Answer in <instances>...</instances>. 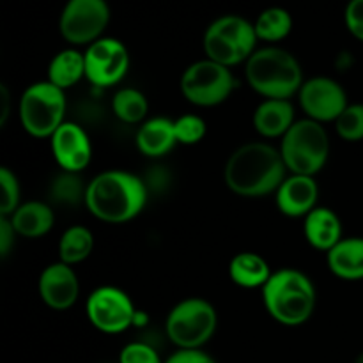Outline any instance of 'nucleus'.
Listing matches in <instances>:
<instances>
[{
	"mask_svg": "<svg viewBox=\"0 0 363 363\" xmlns=\"http://www.w3.org/2000/svg\"><path fill=\"white\" fill-rule=\"evenodd\" d=\"M2 101H4V110H2V121H0V123L6 124L7 116H9V94H7L6 85H2Z\"/></svg>",
	"mask_w": 363,
	"mask_h": 363,
	"instance_id": "obj_36",
	"label": "nucleus"
},
{
	"mask_svg": "<svg viewBox=\"0 0 363 363\" xmlns=\"http://www.w3.org/2000/svg\"><path fill=\"white\" fill-rule=\"evenodd\" d=\"M245 80L262 99H293L305 77L296 57L280 46L257 48L245 62Z\"/></svg>",
	"mask_w": 363,
	"mask_h": 363,
	"instance_id": "obj_4",
	"label": "nucleus"
},
{
	"mask_svg": "<svg viewBox=\"0 0 363 363\" xmlns=\"http://www.w3.org/2000/svg\"><path fill=\"white\" fill-rule=\"evenodd\" d=\"M354 363H363V353H360L357 357V360H354Z\"/></svg>",
	"mask_w": 363,
	"mask_h": 363,
	"instance_id": "obj_37",
	"label": "nucleus"
},
{
	"mask_svg": "<svg viewBox=\"0 0 363 363\" xmlns=\"http://www.w3.org/2000/svg\"><path fill=\"white\" fill-rule=\"evenodd\" d=\"M0 216H11L21 204V188L16 174L9 167L0 169Z\"/></svg>",
	"mask_w": 363,
	"mask_h": 363,
	"instance_id": "obj_30",
	"label": "nucleus"
},
{
	"mask_svg": "<svg viewBox=\"0 0 363 363\" xmlns=\"http://www.w3.org/2000/svg\"><path fill=\"white\" fill-rule=\"evenodd\" d=\"M110 21L106 0H67L59 18L60 35L71 46H85L105 38Z\"/></svg>",
	"mask_w": 363,
	"mask_h": 363,
	"instance_id": "obj_10",
	"label": "nucleus"
},
{
	"mask_svg": "<svg viewBox=\"0 0 363 363\" xmlns=\"http://www.w3.org/2000/svg\"><path fill=\"white\" fill-rule=\"evenodd\" d=\"M59 261L64 264H80L94 250V234L85 225H71L59 240Z\"/></svg>",
	"mask_w": 363,
	"mask_h": 363,
	"instance_id": "obj_24",
	"label": "nucleus"
},
{
	"mask_svg": "<svg viewBox=\"0 0 363 363\" xmlns=\"http://www.w3.org/2000/svg\"><path fill=\"white\" fill-rule=\"evenodd\" d=\"M20 238L38 240L46 236L55 225V211L48 202L28 201L21 202L16 211L7 216Z\"/></svg>",
	"mask_w": 363,
	"mask_h": 363,
	"instance_id": "obj_20",
	"label": "nucleus"
},
{
	"mask_svg": "<svg viewBox=\"0 0 363 363\" xmlns=\"http://www.w3.org/2000/svg\"><path fill=\"white\" fill-rule=\"evenodd\" d=\"M87 184L84 183L80 174L74 172H60L59 176L53 177L50 184V201L57 206H78L84 202L87 195Z\"/></svg>",
	"mask_w": 363,
	"mask_h": 363,
	"instance_id": "obj_27",
	"label": "nucleus"
},
{
	"mask_svg": "<svg viewBox=\"0 0 363 363\" xmlns=\"http://www.w3.org/2000/svg\"><path fill=\"white\" fill-rule=\"evenodd\" d=\"M319 186L314 176L287 174L275 191L277 209L289 218H305L318 208Z\"/></svg>",
	"mask_w": 363,
	"mask_h": 363,
	"instance_id": "obj_16",
	"label": "nucleus"
},
{
	"mask_svg": "<svg viewBox=\"0 0 363 363\" xmlns=\"http://www.w3.org/2000/svg\"><path fill=\"white\" fill-rule=\"evenodd\" d=\"M137 307L126 291L113 286H101L87 296L85 314L98 332L117 335L133 328Z\"/></svg>",
	"mask_w": 363,
	"mask_h": 363,
	"instance_id": "obj_11",
	"label": "nucleus"
},
{
	"mask_svg": "<svg viewBox=\"0 0 363 363\" xmlns=\"http://www.w3.org/2000/svg\"><path fill=\"white\" fill-rule=\"evenodd\" d=\"M279 149L287 172L315 177L328 162L330 135L325 124L301 117L280 138Z\"/></svg>",
	"mask_w": 363,
	"mask_h": 363,
	"instance_id": "obj_5",
	"label": "nucleus"
},
{
	"mask_svg": "<svg viewBox=\"0 0 363 363\" xmlns=\"http://www.w3.org/2000/svg\"><path fill=\"white\" fill-rule=\"evenodd\" d=\"M236 77L230 67L202 59L183 71L179 89L188 103L209 108L225 103L236 89Z\"/></svg>",
	"mask_w": 363,
	"mask_h": 363,
	"instance_id": "obj_9",
	"label": "nucleus"
},
{
	"mask_svg": "<svg viewBox=\"0 0 363 363\" xmlns=\"http://www.w3.org/2000/svg\"><path fill=\"white\" fill-rule=\"evenodd\" d=\"M257 34L252 21L238 14H225L211 21L204 32L206 59L230 67L245 64L257 50Z\"/></svg>",
	"mask_w": 363,
	"mask_h": 363,
	"instance_id": "obj_6",
	"label": "nucleus"
},
{
	"mask_svg": "<svg viewBox=\"0 0 363 363\" xmlns=\"http://www.w3.org/2000/svg\"><path fill=\"white\" fill-rule=\"evenodd\" d=\"M38 293L43 303L57 312H64L77 303L80 282L73 266L57 261L46 266L38 280Z\"/></svg>",
	"mask_w": 363,
	"mask_h": 363,
	"instance_id": "obj_15",
	"label": "nucleus"
},
{
	"mask_svg": "<svg viewBox=\"0 0 363 363\" xmlns=\"http://www.w3.org/2000/svg\"><path fill=\"white\" fill-rule=\"evenodd\" d=\"M149 325V314L145 311H138L135 312V319H133V328H144V326Z\"/></svg>",
	"mask_w": 363,
	"mask_h": 363,
	"instance_id": "obj_35",
	"label": "nucleus"
},
{
	"mask_svg": "<svg viewBox=\"0 0 363 363\" xmlns=\"http://www.w3.org/2000/svg\"><path fill=\"white\" fill-rule=\"evenodd\" d=\"M85 80L98 89H108L124 80L130 71V52L116 38H101L85 48Z\"/></svg>",
	"mask_w": 363,
	"mask_h": 363,
	"instance_id": "obj_12",
	"label": "nucleus"
},
{
	"mask_svg": "<svg viewBox=\"0 0 363 363\" xmlns=\"http://www.w3.org/2000/svg\"><path fill=\"white\" fill-rule=\"evenodd\" d=\"M174 131H176L177 144L195 145L204 140L208 133V124L197 113H184L174 119Z\"/></svg>",
	"mask_w": 363,
	"mask_h": 363,
	"instance_id": "obj_29",
	"label": "nucleus"
},
{
	"mask_svg": "<svg viewBox=\"0 0 363 363\" xmlns=\"http://www.w3.org/2000/svg\"><path fill=\"white\" fill-rule=\"evenodd\" d=\"M254 27L259 41L277 45L293 30V16L284 7H268L259 14Z\"/></svg>",
	"mask_w": 363,
	"mask_h": 363,
	"instance_id": "obj_26",
	"label": "nucleus"
},
{
	"mask_svg": "<svg viewBox=\"0 0 363 363\" xmlns=\"http://www.w3.org/2000/svg\"><path fill=\"white\" fill-rule=\"evenodd\" d=\"M218 326V314L204 298H184L170 308L165 319L167 339L177 350H202L213 339Z\"/></svg>",
	"mask_w": 363,
	"mask_h": 363,
	"instance_id": "obj_8",
	"label": "nucleus"
},
{
	"mask_svg": "<svg viewBox=\"0 0 363 363\" xmlns=\"http://www.w3.org/2000/svg\"><path fill=\"white\" fill-rule=\"evenodd\" d=\"M280 149L269 142H247L234 149L223 167V183L238 197L261 199L275 194L287 177Z\"/></svg>",
	"mask_w": 363,
	"mask_h": 363,
	"instance_id": "obj_1",
	"label": "nucleus"
},
{
	"mask_svg": "<svg viewBox=\"0 0 363 363\" xmlns=\"http://www.w3.org/2000/svg\"><path fill=\"white\" fill-rule=\"evenodd\" d=\"M135 145L147 158H163L177 145L174 119L169 117H151L138 126L135 135Z\"/></svg>",
	"mask_w": 363,
	"mask_h": 363,
	"instance_id": "obj_19",
	"label": "nucleus"
},
{
	"mask_svg": "<svg viewBox=\"0 0 363 363\" xmlns=\"http://www.w3.org/2000/svg\"><path fill=\"white\" fill-rule=\"evenodd\" d=\"M337 135L346 142L363 140V103H350L333 123Z\"/></svg>",
	"mask_w": 363,
	"mask_h": 363,
	"instance_id": "obj_28",
	"label": "nucleus"
},
{
	"mask_svg": "<svg viewBox=\"0 0 363 363\" xmlns=\"http://www.w3.org/2000/svg\"><path fill=\"white\" fill-rule=\"evenodd\" d=\"M272 273L268 261L255 252H240L229 262L230 280L241 289H262Z\"/></svg>",
	"mask_w": 363,
	"mask_h": 363,
	"instance_id": "obj_22",
	"label": "nucleus"
},
{
	"mask_svg": "<svg viewBox=\"0 0 363 363\" xmlns=\"http://www.w3.org/2000/svg\"><path fill=\"white\" fill-rule=\"evenodd\" d=\"M163 363H216V360L202 350H177Z\"/></svg>",
	"mask_w": 363,
	"mask_h": 363,
	"instance_id": "obj_34",
	"label": "nucleus"
},
{
	"mask_svg": "<svg viewBox=\"0 0 363 363\" xmlns=\"http://www.w3.org/2000/svg\"><path fill=\"white\" fill-rule=\"evenodd\" d=\"M330 272L340 280H363V238H342L326 254Z\"/></svg>",
	"mask_w": 363,
	"mask_h": 363,
	"instance_id": "obj_21",
	"label": "nucleus"
},
{
	"mask_svg": "<svg viewBox=\"0 0 363 363\" xmlns=\"http://www.w3.org/2000/svg\"><path fill=\"white\" fill-rule=\"evenodd\" d=\"M116 363H117V362H116Z\"/></svg>",
	"mask_w": 363,
	"mask_h": 363,
	"instance_id": "obj_38",
	"label": "nucleus"
},
{
	"mask_svg": "<svg viewBox=\"0 0 363 363\" xmlns=\"http://www.w3.org/2000/svg\"><path fill=\"white\" fill-rule=\"evenodd\" d=\"M344 21L354 39L363 43V0H350L344 13Z\"/></svg>",
	"mask_w": 363,
	"mask_h": 363,
	"instance_id": "obj_32",
	"label": "nucleus"
},
{
	"mask_svg": "<svg viewBox=\"0 0 363 363\" xmlns=\"http://www.w3.org/2000/svg\"><path fill=\"white\" fill-rule=\"evenodd\" d=\"M85 78V53L78 48L60 50L48 64L46 80L55 87L67 91Z\"/></svg>",
	"mask_w": 363,
	"mask_h": 363,
	"instance_id": "obj_23",
	"label": "nucleus"
},
{
	"mask_svg": "<svg viewBox=\"0 0 363 363\" xmlns=\"http://www.w3.org/2000/svg\"><path fill=\"white\" fill-rule=\"evenodd\" d=\"M303 117L315 123H335L350 105L342 85L330 77L307 78L298 92Z\"/></svg>",
	"mask_w": 363,
	"mask_h": 363,
	"instance_id": "obj_13",
	"label": "nucleus"
},
{
	"mask_svg": "<svg viewBox=\"0 0 363 363\" xmlns=\"http://www.w3.org/2000/svg\"><path fill=\"white\" fill-rule=\"evenodd\" d=\"M303 236L315 250L328 254L342 240V220L333 209L318 206L303 218Z\"/></svg>",
	"mask_w": 363,
	"mask_h": 363,
	"instance_id": "obj_18",
	"label": "nucleus"
},
{
	"mask_svg": "<svg viewBox=\"0 0 363 363\" xmlns=\"http://www.w3.org/2000/svg\"><path fill=\"white\" fill-rule=\"evenodd\" d=\"M113 116L124 124H138L147 121L149 101L142 91L135 87H123L112 98Z\"/></svg>",
	"mask_w": 363,
	"mask_h": 363,
	"instance_id": "obj_25",
	"label": "nucleus"
},
{
	"mask_svg": "<svg viewBox=\"0 0 363 363\" xmlns=\"http://www.w3.org/2000/svg\"><path fill=\"white\" fill-rule=\"evenodd\" d=\"M117 363H163V360L152 344L135 340L121 350Z\"/></svg>",
	"mask_w": 363,
	"mask_h": 363,
	"instance_id": "obj_31",
	"label": "nucleus"
},
{
	"mask_svg": "<svg viewBox=\"0 0 363 363\" xmlns=\"http://www.w3.org/2000/svg\"><path fill=\"white\" fill-rule=\"evenodd\" d=\"M261 291L266 312L279 325L294 328L305 325L314 314L315 286L300 269H277Z\"/></svg>",
	"mask_w": 363,
	"mask_h": 363,
	"instance_id": "obj_3",
	"label": "nucleus"
},
{
	"mask_svg": "<svg viewBox=\"0 0 363 363\" xmlns=\"http://www.w3.org/2000/svg\"><path fill=\"white\" fill-rule=\"evenodd\" d=\"M66 91L48 80L28 85L20 96V124L34 138H48L66 123Z\"/></svg>",
	"mask_w": 363,
	"mask_h": 363,
	"instance_id": "obj_7",
	"label": "nucleus"
},
{
	"mask_svg": "<svg viewBox=\"0 0 363 363\" xmlns=\"http://www.w3.org/2000/svg\"><path fill=\"white\" fill-rule=\"evenodd\" d=\"M16 238H20L14 230L13 223L7 216H0V257L6 259L16 245Z\"/></svg>",
	"mask_w": 363,
	"mask_h": 363,
	"instance_id": "obj_33",
	"label": "nucleus"
},
{
	"mask_svg": "<svg viewBox=\"0 0 363 363\" xmlns=\"http://www.w3.org/2000/svg\"><path fill=\"white\" fill-rule=\"evenodd\" d=\"M53 160L64 172L82 174L92 160V144L84 126L66 121L50 137Z\"/></svg>",
	"mask_w": 363,
	"mask_h": 363,
	"instance_id": "obj_14",
	"label": "nucleus"
},
{
	"mask_svg": "<svg viewBox=\"0 0 363 363\" xmlns=\"http://www.w3.org/2000/svg\"><path fill=\"white\" fill-rule=\"evenodd\" d=\"M144 177L121 169L103 170L87 184L85 208L99 222L126 223L137 218L147 204Z\"/></svg>",
	"mask_w": 363,
	"mask_h": 363,
	"instance_id": "obj_2",
	"label": "nucleus"
},
{
	"mask_svg": "<svg viewBox=\"0 0 363 363\" xmlns=\"http://www.w3.org/2000/svg\"><path fill=\"white\" fill-rule=\"evenodd\" d=\"M291 99H262L254 110L252 124L262 138H282L296 123Z\"/></svg>",
	"mask_w": 363,
	"mask_h": 363,
	"instance_id": "obj_17",
	"label": "nucleus"
}]
</instances>
